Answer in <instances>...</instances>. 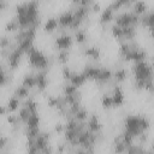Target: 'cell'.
Segmentation results:
<instances>
[{
  "label": "cell",
  "instance_id": "cell-1",
  "mask_svg": "<svg viewBox=\"0 0 154 154\" xmlns=\"http://www.w3.org/2000/svg\"><path fill=\"white\" fill-rule=\"evenodd\" d=\"M26 60L29 66L31 67V72L36 73L37 71H49V60L48 55H46L41 49L32 47L26 53Z\"/></svg>",
  "mask_w": 154,
  "mask_h": 154
},
{
  "label": "cell",
  "instance_id": "cell-2",
  "mask_svg": "<svg viewBox=\"0 0 154 154\" xmlns=\"http://www.w3.org/2000/svg\"><path fill=\"white\" fill-rule=\"evenodd\" d=\"M141 114H128L123 120V130L131 134L135 138H137L142 132H144L141 129Z\"/></svg>",
  "mask_w": 154,
  "mask_h": 154
},
{
  "label": "cell",
  "instance_id": "cell-3",
  "mask_svg": "<svg viewBox=\"0 0 154 154\" xmlns=\"http://www.w3.org/2000/svg\"><path fill=\"white\" fill-rule=\"evenodd\" d=\"M75 40L72 34H63V35H57L54 37V48L58 51H70L72 47Z\"/></svg>",
  "mask_w": 154,
  "mask_h": 154
},
{
  "label": "cell",
  "instance_id": "cell-4",
  "mask_svg": "<svg viewBox=\"0 0 154 154\" xmlns=\"http://www.w3.org/2000/svg\"><path fill=\"white\" fill-rule=\"evenodd\" d=\"M24 55H25L24 52H23L22 49H19L18 46H17V48L12 49V51L10 52L7 59L5 60L6 64H7V66H8V70H10V71H13V70L18 69L19 65H20V63H22V59H23Z\"/></svg>",
  "mask_w": 154,
  "mask_h": 154
},
{
  "label": "cell",
  "instance_id": "cell-5",
  "mask_svg": "<svg viewBox=\"0 0 154 154\" xmlns=\"http://www.w3.org/2000/svg\"><path fill=\"white\" fill-rule=\"evenodd\" d=\"M81 51H82V55L87 57L89 59V61H91L94 64L99 63L100 59H101V49L97 46L87 45V46H83L81 48Z\"/></svg>",
  "mask_w": 154,
  "mask_h": 154
},
{
  "label": "cell",
  "instance_id": "cell-6",
  "mask_svg": "<svg viewBox=\"0 0 154 154\" xmlns=\"http://www.w3.org/2000/svg\"><path fill=\"white\" fill-rule=\"evenodd\" d=\"M111 96L113 100V107L123 106L125 96H124V90L120 84H114L111 87Z\"/></svg>",
  "mask_w": 154,
  "mask_h": 154
},
{
  "label": "cell",
  "instance_id": "cell-7",
  "mask_svg": "<svg viewBox=\"0 0 154 154\" xmlns=\"http://www.w3.org/2000/svg\"><path fill=\"white\" fill-rule=\"evenodd\" d=\"M102 128H103V125L100 122V118H99L97 113H95V112L90 113L89 118L87 120V129L89 131H91L93 134H99V132L102 131Z\"/></svg>",
  "mask_w": 154,
  "mask_h": 154
},
{
  "label": "cell",
  "instance_id": "cell-8",
  "mask_svg": "<svg viewBox=\"0 0 154 154\" xmlns=\"http://www.w3.org/2000/svg\"><path fill=\"white\" fill-rule=\"evenodd\" d=\"M114 11H113V8L109 6V4L107 5V6H105L102 10H101V12H100V17H99V23H100V25L102 26V25H111L112 24V22H113V19H114Z\"/></svg>",
  "mask_w": 154,
  "mask_h": 154
},
{
  "label": "cell",
  "instance_id": "cell-9",
  "mask_svg": "<svg viewBox=\"0 0 154 154\" xmlns=\"http://www.w3.org/2000/svg\"><path fill=\"white\" fill-rule=\"evenodd\" d=\"M57 18H58V23H59L60 28L70 29V26L72 24V20H73V11L72 10H65Z\"/></svg>",
  "mask_w": 154,
  "mask_h": 154
},
{
  "label": "cell",
  "instance_id": "cell-10",
  "mask_svg": "<svg viewBox=\"0 0 154 154\" xmlns=\"http://www.w3.org/2000/svg\"><path fill=\"white\" fill-rule=\"evenodd\" d=\"M48 71H37L35 73L36 78V88L40 90V93L45 91L48 87Z\"/></svg>",
  "mask_w": 154,
  "mask_h": 154
},
{
  "label": "cell",
  "instance_id": "cell-11",
  "mask_svg": "<svg viewBox=\"0 0 154 154\" xmlns=\"http://www.w3.org/2000/svg\"><path fill=\"white\" fill-rule=\"evenodd\" d=\"M130 75V70L122 66V67H117L114 71H113V81L117 83V84H120L123 82H125L128 79Z\"/></svg>",
  "mask_w": 154,
  "mask_h": 154
},
{
  "label": "cell",
  "instance_id": "cell-12",
  "mask_svg": "<svg viewBox=\"0 0 154 154\" xmlns=\"http://www.w3.org/2000/svg\"><path fill=\"white\" fill-rule=\"evenodd\" d=\"M59 28V23H58V18L57 17H48L46 18L45 23H43V31L47 34H53L57 31V29Z\"/></svg>",
  "mask_w": 154,
  "mask_h": 154
},
{
  "label": "cell",
  "instance_id": "cell-13",
  "mask_svg": "<svg viewBox=\"0 0 154 154\" xmlns=\"http://www.w3.org/2000/svg\"><path fill=\"white\" fill-rule=\"evenodd\" d=\"M20 84H22L23 87L30 89V90L35 89V88H36V78H35V73L31 72V71L24 73V76L22 77V82H20Z\"/></svg>",
  "mask_w": 154,
  "mask_h": 154
},
{
  "label": "cell",
  "instance_id": "cell-14",
  "mask_svg": "<svg viewBox=\"0 0 154 154\" xmlns=\"http://www.w3.org/2000/svg\"><path fill=\"white\" fill-rule=\"evenodd\" d=\"M5 105H6L7 109H8V113H14V112H17L22 107V100L18 99L17 96L12 95V96H10L7 99V101H6Z\"/></svg>",
  "mask_w": 154,
  "mask_h": 154
},
{
  "label": "cell",
  "instance_id": "cell-15",
  "mask_svg": "<svg viewBox=\"0 0 154 154\" xmlns=\"http://www.w3.org/2000/svg\"><path fill=\"white\" fill-rule=\"evenodd\" d=\"M130 11L141 17L142 14H144V13L148 11V4H147L146 1H142V0L134 1V2H132V6H131V8H130Z\"/></svg>",
  "mask_w": 154,
  "mask_h": 154
},
{
  "label": "cell",
  "instance_id": "cell-16",
  "mask_svg": "<svg viewBox=\"0 0 154 154\" xmlns=\"http://www.w3.org/2000/svg\"><path fill=\"white\" fill-rule=\"evenodd\" d=\"M140 24L143 28H148V29L154 26V10L147 11L144 14H142L140 18Z\"/></svg>",
  "mask_w": 154,
  "mask_h": 154
},
{
  "label": "cell",
  "instance_id": "cell-17",
  "mask_svg": "<svg viewBox=\"0 0 154 154\" xmlns=\"http://www.w3.org/2000/svg\"><path fill=\"white\" fill-rule=\"evenodd\" d=\"M12 95L17 96L18 99H20V100L23 101V100H25V99H28V97L31 96V90L28 89V88H25V87H23L22 84H19V85H17V87L13 89Z\"/></svg>",
  "mask_w": 154,
  "mask_h": 154
},
{
  "label": "cell",
  "instance_id": "cell-18",
  "mask_svg": "<svg viewBox=\"0 0 154 154\" xmlns=\"http://www.w3.org/2000/svg\"><path fill=\"white\" fill-rule=\"evenodd\" d=\"M87 81H88V79H87L85 75H84V73L82 72V70H81V71H75V72H73L71 79H70V83H72V84L76 85L77 88H79V87H82Z\"/></svg>",
  "mask_w": 154,
  "mask_h": 154
},
{
  "label": "cell",
  "instance_id": "cell-19",
  "mask_svg": "<svg viewBox=\"0 0 154 154\" xmlns=\"http://www.w3.org/2000/svg\"><path fill=\"white\" fill-rule=\"evenodd\" d=\"M101 106L105 108V109H109L113 107V100H112V96H111V88L106 89L102 95H101Z\"/></svg>",
  "mask_w": 154,
  "mask_h": 154
},
{
  "label": "cell",
  "instance_id": "cell-20",
  "mask_svg": "<svg viewBox=\"0 0 154 154\" xmlns=\"http://www.w3.org/2000/svg\"><path fill=\"white\" fill-rule=\"evenodd\" d=\"M22 106L26 107V108L31 112V114H34V113H38V102L35 100L34 96H30V97L23 100V101H22Z\"/></svg>",
  "mask_w": 154,
  "mask_h": 154
},
{
  "label": "cell",
  "instance_id": "cell-21",
  "mask_svg": "<svg viewBox=\"0 0 154 154\" xmlns=\"http://www.w3.org/2000/svg\"><path fill=\"white\" fill-rule=\"evenodd\" d=\"M72 36H73V40H75V42L77 45H84V43L88 42V35H87L85 29H82V28L81 29H77L72 34Z\"/></svg>",
  "mask_w": 154,
  "mask_h": 154
},
{
  "label": "cell",
  "instance_id": "cell-22",
  "mask_svg": "<svg viewBox=\"0 0 154 154\" xmlns=\"http://www.w3.org/2000/svg\"><path fill=\"white\" fill-rule=\"evenodd\" d=\"M136 35H137L136 26L129 25V26L123 28V38H124L125 41H132V40H135Z\"/></svg>",
  "mask_w": 154,
  "mask_h": 154
},
{
  "label": "cell",
  "instance_id": "cell-23",
  "mask_svg": "<svg viewBox=\"0 0 154 154\" xmlns=\"http://www.w3.org/2000/svg\"><path fill=\"white\" fill-rule=\"evenodd\" d=\"M5 34H14V32H17L20 28H19V24L17 23V20L14 19V17H12L11 19H8L7 22H6V24H5Z\"/></svg>",
  "mask_w": 154,
  "mask_h": 154
},
{
  "label": "cell",
  "instance_id": "cell-24",
  "mask_svg": "<svg viewBox=\"0 0 154 154\" xmlns=\"http://www.w3.org/2000/svg\"><path fill=\"white\" fill-rule=\"evenodd\" d=\"M70 57H71L70 51H58V53L55 54L57 63L61 64L63 66H64V65H67V63H69V60H70Z\"/></svg>",
  "mask_w": 154,
  "mask_h": 154
},
{
  "label": "cell",
  "instance_id": "cell-25",
  "mask_svg": "<svg viewBox=\"0 0 154 154\" xmlns=\"http://www.w3.org/2000/svg\"><path fill=\"white\" fill-rule=\"evenodd\" d=\"M23 134L25 135V138H36L40 134H41V129L40 128H28V126H23Z\"/></svg>",
  "mask_w": 154,
  "mask_h": 154
},
{
  "label": "cell",
  "instance_id": "cell-26",
  "mask_svg": "<svg viewBox=\"0 0 154 154\" xmlns=\"http://www.w3.org/2000/svg\"><path fill=\"white\" fill-rule=\"evenodd\" d=\"M79 89L73 85L72 83L70 82H65L61 84V91H63V95H75Z\"/></svg>",
  "mask_w": 154,
  "mask_h": 154
},
{
  "label": "cell",
  "instance_id": "cell-27",
  "mask_svg": "<svg viewBox=\"0 0 154 154\" xmlns=\"http://www.w3.org/2000/svg\"><path fill=\"white\" fill-rule=\"evenodd\" d=\"M109 31H111V35H112L114 38L119 40L120 42H122V41H125V40L123 38V28H120L119 25L112 23L111 26H109Z\"/></svg>",
  "mask_w": 154,
  "mask_h": 154
},
{
  "label": "cell",
  "instance_id": "cell-28",
  "mask_svg": "<svg viewBox=\"0 0 154 154\" xmlns=\"http://www.w3.org/2000/svg\"><path fill=\"white\" fill-rule=\"evenodd\" d=\"M40 123H41V117L38 113H34L30 116V118L28 119V122L24 124L28 128H40Z\"/></svg>",
  "mask_w": 154,
  "mask_h": 154
},
{
  "label": "cell",
  "instance_id": "cell-29",
  "mask_svg": "<svg viewBox=\"0 0 154 154\" xmlns=\"http://www.w3.org/2000/svg\"><path fill=\"white\" fill-rule=\"evenodd\" d=\"M17 116H18V118H19V120L23 123V124H25L26 122H28V119L30 118V116H31V112L26 108V107H24V106H22L18 111H17Z\"/></svg>",
  "mask_w": 154,
  "mask_h": 154
},
{
  "label": "cell",
  "instance_id": "cell-30",
  "mask_svg": "<svg viewBox=\"0 0 154 154\" xmlns=\"http://www.w3.org/2000/svg\"><path fill=\"white\" fill-rule=\"evenodd\" d=\"M32 47H35V45H34V40H30V38H25V40H23L22 42L18 43V48L22 49V51L24 52L25 55H26V53H28Z\"/></svg>",
  "mask_w": 154,
  "mask_h": 154
},
{
  "label": "cell",
  "instance_id": "cell-31",
  "mask_svg": "<svg viewBox=\"0 0 154 154\" xmlns=\"http://www.w3.org/2000/svg\"><path fill=\"white\" fill-rule=\"evenodd\" d=\"M89 111L87 109V108H84V107H81L79 109H78V112L73 116V118L77 120V122H87L88 120V118H89Z\"/></svg>",
  "mask_w": 154,
  "mask_h": 154
},
{
  "label": "cell",
  "instance_id": "cell-32",
  "mask_svg": "<svg viewBox=\"0 0 154 154\" xmlns=\"http://www.w3.org/2000/svg\"><path fill=\"white\" fill-rule=\"evenodd\" d=\"M5 120H6V123H7L10 126L18 125V124H23V123L19 120L17 113H7V114L5 116Z\"/></svg>",
  "mask_w": 154,
  "mask_h": 154
},
{
  "label": "cell",
  "instance_id": "cell-33",
  "mask_svg": "<svg viewBox=\"0 0 154 154\" xmlns=\"http://www.w3.org/2000/svg\"><path fill=\"white\" fill-rule=\"evenodd\" d=\"M41 132H42V131H41ZM35 146H36V147L42 152L46 147H48V146H49V141H48L47 138H45V137L40 134V135L35 138Z\"/></svg>",
  "mask_w": 154,
  "mask_h": 154
},
{
  "label": "cell",
  "instance_id": "cell-34",
  "mask_svg": "<svg viewBox=\"0 0 154 154\" xmlns=\"http://www.w3.org/2000/svg\"><path fill=\"white\" fill-rule=\"evenodd\" d=\"M126 149H128V147L123 143V141L117 142V143H112V150L114 154H125Z\"/></svg>",
  "mask_w": 154,
  "mask_h": 154
},
{
  "label": "cell",
  "instance_id": "cell-35",
  "mask_svg": "<svg viewBox=\"0 0 154 154\" xmlns=\"http://www.w3.org/2000/svg\"><path fill=\"white\" fill-rule=\"evenodd\" d=\"M73 72H75V70H72L69 65L61 66V77H63L66 82H70V79H71V77H72V75H73Z\"/></svg>",
  "mask_w": 154,
  "mask_h": 154
},
{
  "label": "cell",
  "instance_id": "cell-36",
  "mask_svg": "<svg viewBox=\"0 0 154 154\" xmlns=\"http://www.w3.org/2000/svg\"><path fill=\"white\" fill-rule=\"evenodd\" d=\"M46 103L48 108H54L58 105V95H46Z\"/></svg>",
  "mask_w": 154,
  "mask_h": 154
},
{
  "label": "cell",
  "instance_id": "cell-37",
  "mask_svg": "<svg viewBox=\"0 0 154 154\" xmlns=\"http://www.w3.org/2000/svg\"><path fill=\"white\" fill-rule=\"evenodd\" d=\"M11 43H12V37H10V36H7L5 32L1 35V37H0V47L1 48H8L10 46H11Z\"/></svg>",
  "mask_w": 154,
  "mask_h": 154
},
{
  "label": "cell",
  "instance_id": "cell-38",
  "mask_svg": "<svg viewBox=\"0 0 154 154\" xmlns=\"http://www.w3.org/2000/svg\"><path fill=\"white\" fill-rule=\"evenodd\" d=\"M78 123L79 122H77L75 118H70V119H66V122L64 123L65 124V130H76L77 129V126H78Z\"/></svg>",
  "mask_w": 154,
  "mask_h": 154
},
{
  "label": "cell",
  "instance_id": "cell-39",
  "mask_svg": "<svg viewBox=\"0 0 154 154\" xmlns=\"http://www.w3.org/2000/svg\"><path fill=\"white\" fill-rule=\"evenodd\" d=\"M64 131H65V124L63 123V122H55L54 123V125H53V132L54 134H64Z\"/></svg>",
  "mask_w": 154,
  "mask_h": 154
},
{
  "label": "cell",
  "instance_id": "cell-40",
  "mask_svg": "<svg viewBox=\"0 0 154 154\" xmlns=\"http://www.w3.org/2000/svg\"><path fill=\"white\" fill-rule=\"evenodd\" d=\"M8 144H10V138H8L5 134H2L1 137H0V149H1V150L6 149Z\"/></svg>",
  "mask_w": 154,
  "mask_h": 154
},
{
  "label": "cell",
  "instance_id": "cell-41",
  "mask_svg": "<svg viewBox=\"0 0 154 154\" xmlns=\"http://www.w3.org/2000/svg\"><path fill=\"white\" fill-rule=\"evenodd\" d=\"M101 4L99 1H93V4L90 5V11L91 12H101Z\"/></svg>",
  "mask_w": 154,
  "mask_h": 154
},
{
  "label": "cell",
  "instance_id": "cell-42",
  "mask_svg": "<svg viewBox=\"0 0 154 154\" xmlns=\"http://www.w3.org/2000/svg\"><path fill=\"white\" fill-rule=\"evenodd\" d=\"M7 6V1L6 0H0V10H4Z\"/></svg>",
  "mask_w": 154,
  "mask_h": 154
},
{
  "label": "cell",
  "instance_id": "cell-43",
  "mask_svg": "<svg viewBox=\"0 0 154 154\" xmlns=\"http://www.w3.org/2000/svg\"><path fill=\"white\" fill-rule=\"evenodd\" d=\"M148 31H149V36H150V38H153V40H154V26L149 28V29H148Z\"/></svg>",
  "mask_w": 154,
  "mask_h": 154
},
{
  "label": "cell",
  "instance_id": "cell-44",
  "mask_svg": "<svg viewBox=\"0 0 154 154\" xmlns=\"http://www.w3.org/2000/svg\"><path fill=\"white\" fill-rule=\"evenodd\" d=\"M149 149H150L152 152H154V140L150 142V148H149Z\"/></svg>",
  "mask_w": 154,
  "mask_h": 154
},
{
  "label": "cell",
  "instance_id": "cell-45",
  "mask_svg": "<svg viewBox=\"0 0 154 154\" xmlns=\"http://www.w3.org/2000/svg\"><path fill=\"white\" fill-rule=\"evenodd\" d=\"M150 64H152V66H153V69H154V55H152V58H150V61H149Z\"/></svg>",
  "mask_w": 154,
  "mask_h": 154
},
{
  "label": "cell",
  "instance_id": "cell-46",
  "mask_svg": "<svg viewBox=\"0 0 154 154\" xmlns=\"http://www.w3.org/2000/svg\"><path fill=\"white\" fill-rule=\"evenodd\" d=\"M144 154H154V152H152L150 149H147V152H146Z\"/></svg>",
  "mask_w": 154,
  "mask_h": 154
}]
</instances>
